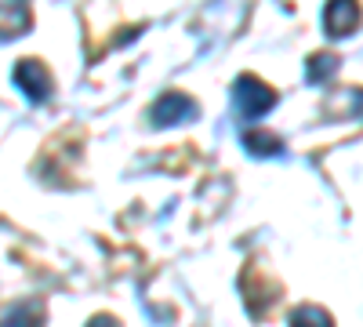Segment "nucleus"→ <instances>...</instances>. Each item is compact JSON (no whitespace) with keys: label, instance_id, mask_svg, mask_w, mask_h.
<instances>
[{"label":"nucleus","instance_id":"nucleus-1","mask_svg":"<svg viewBox=\"0 0 363 327\" xmlns=\"http://www.w3.org/2000/svg\"><path fill=\"white\" fill-rule=\"evenodd\" d=\"M233 102H236V113L244 116L247 124H255L277 106V92H269L258 77H240L233 84Z\"/></svg>","mask_w":363,"mask_h":327},{"label":"nucleus","instance_id":"nucleus-2","mask_svg":"<svg viewBox=\"0 0 363 327\" xmlns=\"http://www.w3.org/2000/svg\"><path fill=\"white\" fill-rule=\"evenodd\" d=\"M11 80H15V87L29 102H48L51 99V77H48V70L37 62V58H22V62H15Z\"/></svg>","mask_w":363,"mask_h":327},{"label":"nucleus","instance_id":"nucleus-3","mask_svg":"<svg viewBox=\"0 0 363 327\" xmlns=\"http://www.w3.org/2000/svg\"><path fill=\"white\" fill-rule=\"evenodd\" d=\"M196 102L189 95L182 92H167L153 102V109H149V116H153L157 128H174V124H186V121H196Z\"/></svg>","mask_w":363,"mask_h":327},{"label":"nucleus","instance_id":"nucleus-4","mask_svg":"<svg viewBox=\"0 0 363 327\" xmlns=\"http://www.w3.org/2000/svg\"><path fill=\"white\" fill-rule=\"evenodd\" d=\"M363 22V11L356 4H349V0H335V4L323 8V26H327V37H352L356 29Z\"/></svg>","mask_w":363,"mask_h":327},{"label":"nucleus","instance_id":"nucleus-5","mask_svg":"<svg viewBox=\"0 0 363 327\" xmlns=\"http://www.w3.org/2000/svg\"><path fill=\"white\" fill-rule=\"evenodd\" d=\"M29 8L26 4H0V44L4 40H15L29 29Z\"/></svg>","mask_w":363,"mask_h":327},{"label":"nucleus","instance_id":"nucleus-6","mask_svg":"<svg viewBox=\"0 0 363 327\" xmlns=\"http://www.w3.org/2000/svg\"><path fill=\"white\" fill-rule=\"evenodd\" d=\"M40 323H44L40 302H22V306H15L4 320H0V327H40Z\"/></svg>","mask_w":363,"mask_h":327},{"label":"nucleus","instance_id":"nucleus-7","mask_svg":"<svg viewBox=\"0 0 363 327\" xmlns=\"http://www.w3.org/2000/svg\"><path fill=\"white\" fill-rule=\"evenodd\" d=\"M291 327H335V320L320 306H298L291 313Z\"/></svg>","mask_w":363,"mask_h":327},{"label":"nucleus","instance_id":"nucleus-8","mask_svg":"<svg viewBox=\"0 0 363 327\" xmlns=\"http://www.w3.org/2000/svg\"><path fill=\"white\" fill-rule=\"evenodd\" d=\"M244 145H247L255 157H272V153L284 150V142H280L277 135H265V131H247V135H244Z\"/></svg>","mask_w":363,"mask_h":327},{"label":"nucleus","instance_id":"nucleus-9","mask_svg":"<svg viewBox=\"0 0 363 327\" xmlns=\"http://www.w3.org/2000/svg\"><path fill=\"white\" fill-rule=\"evenodd\" d=\"M335 70H338V58L335 55H313L309 62H306V80L309 84H323Z\"/></svg>","mask_w":363,"mask_h":327},{"label":"nucleus","instance_id":"nucleus-10","mask_svg":"<svg viewBox=\"0 0 363 327\" xmlns=\"http://www.w3.org/2000/svg\"><path fill=\"white\" fill-rule=\"evenodd\" d=\"M87 327H120L113 316H95V320H87Z\"/></svg>","mask_w":363,"mask_h":327},{"label":"nucleus","instance_id":"nucleus-11","mask_svg":"<svg viewBox=\"0 0 363 327\" xmlns=\"http://www.w3.org/2000/svg\"><path fill=\"white\" fill-rule=\"evenodd\" d=\"M356 109H359V116H363V92H356Z\"/></svg>","mask_w":363,"mask_h":327}]
</instances>
